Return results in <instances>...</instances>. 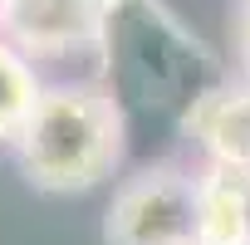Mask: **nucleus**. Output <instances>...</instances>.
I'll list each match as a JSON object with an SVG mask.
<instances>
[{"mask_svg":"<svg viewBox=\"0 0 250 245\" xmlns=\"http://www.w3.org/2000/svg\"><path fill=\"white\" fill-rule=\"evenodd\" d=\"M128 147V122L113 88L93 79L44 83L10 152L25 182L44 196H79L108 182Z\"/></svg>","mask_w":250,"mask_h":245,"instance_id":"f257e3e1","label":"nucleus"},{"mask_svg":"<svg viewBox=\"0 0 250 245\" xmlns=\"http://www.w3.org/2000/svg\"><path fill=\"white\" fill-rule=\"evenodd\" d=\"M103 245H201L196 172L177 162H157L123 177L103 211Z\"/></svg>","mask_w":250,"mask_h":245,"instance_id":"f03ea898","label":"nucleus"},{"mask_svg":"<svg viewBox=\"0 0 250 245\" xmlns=\"http://www.w3.org/2000/svg\"><path fill=\"white\" fill-rule=\"evenodd\" d=\"M113 0H0V40L25 59L103 54Z\"/></svg>","mask_w":250,"mask_h":245,"instance_id":"7ed1b4c3","label":"nucleus"},{"mask_svg":"<svg viewBox=\"0 0 250 245\" xmlns=\"http://www.w3.org/2000/svg\"><path fill=\"white\" fill-rule=\"evenodd\" d=\"M187 128L201 143L206 162L250 177V83H221L201 93L187 113Z\"/></svg>","mask_w":250,"mask_h":245,"instance_id":"20e7f679","label":"nucleus"},{"mask_svg":"<svg viewBox=\"0 0 250 245\" xmlns=\"http://www.w3.org/2000/svg\"><path fill=\"white\" fill-rule=\"evenodd\" d=\"M196 240L250 245V177L206 162L196 172Z\"/></svg>","mask_w":250,"mask_h":245,"instance_id":"39448f33","label":"nucleus"},{"mask_svg":"<svg viewBox=\"0 0 250 245\" xmlns=\"http://www.w3.org/2000/svg\"><path fill=\"white\" fill-rule=\"evenodd\" d=\"M40 88H44V83H40L35 59H25L15 44L0 40V147L15 143V133L25 128V118H30Z\"/></svg>","mask_w":250,"mask_h":245,"instance_id":"423d86ee","label":"nucleus"},{"mask_svg":"<svg viewBox=\"0 0 250 245\" xmlns=\"http://www.w3.org/2000/svg\"><path fill=\"white\" fill-rule=\"evenodd\" d=\"M235 54H240V74H245V83H250V5H245L240 20H235Z\"/></svg>","mask_w":250,"mask_h":245,"instance_id":"0eeeda50","label":"nucleus"},{"mask_svg":"<svg viewBox=\"0 0 250 245\" xmlns=\"http://www.w3.org/2000/svg\"><path fill=\"white\" fill-rule=\"evenodd\" d=\"M245 5H250V0H245Z\"/></svg>","mask_w":250,"mask_h":245,"instance_id":"6e6552de","label":"nucleus"}]
</instances>
